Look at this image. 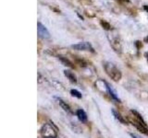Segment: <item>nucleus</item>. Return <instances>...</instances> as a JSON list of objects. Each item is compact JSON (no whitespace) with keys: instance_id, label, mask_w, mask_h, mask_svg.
Here are the masks:
<instances>
[{"instance_id":"7","label":"nucleus","mask_w":148,"mask_h":138,"mask_svg":"<svg viewBox=\"0 0 148 138\" xmlns=\"http://www.w3.org/2000/svg\"><path fill=\"white\" fill-rule=\"evenodd\" d=\"M76 115L78 119L80 120V121L83 123H85L87 122V114L85 113V112L83 110H78L76 112Z\"/></svg>"},{"instance_id":"1","label":"nucleus","mask_w":148,"mask_h":138,"mask_svg":"<svg viewBox=\"0 0 148 138\" xmlns=\"http://www.w3.org/2000/svg\"><path fill=\"white\" fill-rule=\"evenodd\" d=\"M104 67H105L106 73L108 74V76L111 78V79H113L116 82H118L121 79V76H122L121 72H120L119 69L114 64L106 62L104 64Z\"/></svg>"},{"instance_id":"3","label":"nucleus","mask_w":148,"mask_h":138,"mask_svg":"<svg viewBox=\"0 0 148 138\" xmlns=\"http://www.w3.org/2000/svg\"><path fill=\"white\" fill-rule=\"evenodd\" d=\"M71 48L74 50H78V51H90L92 53H95V50L92 48V46L91 45L90 43H87V41H83V43L73 44V45H71Z\"/></svg>"},{"instance_id":"8","label":"nucleus","mask_w":148,"mask_h":138,"mask_svg":"<svg viewBox=\"0 0 148 138\" xmlns=\"http://www.w3.org/2000/svg\"><path fill=\"white\" fill-rule=\"evenodd\" d=\"M64 75L68 77V79H69L71 83H77V77L74 75V73H72L71 70H65Z\"/></svg>"},{"instance_id":"13","label":"nucleus","mask_w":148,"mask_h":138,"mask_svg":"<svg viewBox=\"0 0 148 138\" xmlns=\"http://www.w3.org/2000/svg\"><path fill=\"white\" fill-rule=\"evenodd\" d=\"M135 44H136V46H137V48H138V49L142 47V43H140V41H136V43H135Z\"/></svg>"},{"instance_id":"11","label":"nucleus","mask_w":148,"mask_h":138,"mask_svg":"<svg viewBox=\"0 0 148 138\" xmlns=\"http://www.w3.org/2000/svg\"><path fill=\"white\" fill-rule=\"evenodd\" d=\"M100 24H101L102 27H103L104 30H111V25L109 24L108 22H106V20H101Z\"/></svg>"},{"instance_id":"15","label":"nucleus","mask_w":148,"mask_h":138,"mask_svg":"<svg viewBox=\"0 0 148 138\" xmlns=\"http://www.w3.org/2000/svg\"><path fill=\"white\" fill-rule=\"evenodd\" d=\"M145 56L146 57V59H147V61H148V53H145Z\"/></svg>"},{"instance_id":"6","label":"nucleus","mask_w":148,"mask_h":138,"mask_svg":"<svg viewBox=\"0 0 148 138\" xmlns=\"http://www.w3.org/2000/svg\"><path fill=\"white\" fill-rule=\"evenodd\" d=\"M56 99L58 100V102L59 106L65 110V112H68V113H72V110H71V107H69V105L65 102V101H64L62 99H60V98H56Z\"/></svg>"},{"instance_id":"14","label":"nucleus","mask_w":148,"mask_h":138,"mask_svg":"<svg viewBox=\"0 0 148 138\" xmlns=\"http://www.w3.org/2000/svg\"><path fill=\"white\" fill-rule=\"evenodd\" d=\"M143 9H145L146 12H148V6L147 5H145V6H143Z\"/></svg>"},{"instance_id":"9","label":"nucleus","mask_w":148,"mask_h":138,"mask_svg":"<svg viewBox=\"0 0 148 138\" xmlns=\"http://www.w3.org/2000/svg\"><path fill=\"white\" fill-rule=\"evenodd\" d=\"M58 58L59 61L64 64V66H66L68 67H71V68H74L73 64L69 61L67 57H64V56H62V55H59V56H58Z\"/></svg>"},{"instance_id":"10","label":"nucleus","mask_w":148,"mask_h":138,"mask_svg":"<svg viewBox=\"0 0 148 138\" xmlns=\"http://www.w3.org/2000/svg\"><path fill=\"white\" fill-rule=\"evenodd\" d=\"M112 112H113L114 117H115L116 119H117L119 122H121L122 124H127V122L123 119V117L121 116V115H120L119 112H118L117 110H112Z\"/></svg>"},{"instance_id":"12","label":"nucleus","mask_w":148,"mask_h":138,"mask_svg":"<svg viewBox=\"0 0 148 138\" xmlns=\"http://www.w3.org/2000/svg\"><path fill=\"white\" fill-rule=\"evenodd\" d=\"M71 94L73 97H76V98H78V99H82V94H81L78 90H76V89H71Z\"/></svg>"},{"instance_id":"5","label":"nucleus","mask_w":148,"mask_h":138,"mask_svg":"<svg viewBox=\"0 0 148 138\" xmlns=\"http://www.w3.org/2000/svg\"><path fill=\"white\" fill-rule=\"evenodd\" d=\"M131 122L132 123V125L135 126L140 132H142L143 133H145V135H148V127L147 126H145L143 123H141L140 122H138L137 120H135L133 117H132V120H131Z\"/></svg>"},{"instance_id":"16","label":"nucleus","mask_w":148,"mask_h":138,"mask_svg":"<svg viewBox=\"0 0 148 138\" xmlns=\"http://www.w3.org/2000/svg\"><path fill=\"white\" fill-rule=\"evenodd\" d=\"M145 43H148V36L145 38Z\"/></svg>"},{"instance_id":"17","label":"nucleus","mask_w":148,"mask_h":138,"mask_svg":"<svg viewBox=\"0 0 148 138\" xmlns=\"http://www.w3.org/2000/svg\"><path fill=\"white\" fill-rule=\"evenodd\" d=\"M120 1H123V2H129L130 0H120Z\"/></svg>"},{"instance_id":"2","label":"nucleus","mask_w":148,"mask_h":138,"mask_svg":"<svg viewBox=\"0 0 148 138\" xmlns=\"http://www.w3.org/2000/svg\"><path fill=\"white\" fill-rule=\"evenodd\" d=\"M41 135L44 138H57L58 132H57V129L53 126V124L47 122L42 127Z\"/></svg>"},{"instance_id":"4","label":"nucleus","mask_w":148,"mask_h":138,"mask_svg":"<svg viewBox=\"0 0 148 138\" xmlns=\"http://www.w3.org/2000/svg\"><path fill=\"white\" fill-rule=\"evenodd\" d=\"M37 33H38V36L42 39H49L50 38L49 31L41 22L37 23Z\"/></svg>"}]
</instances>
